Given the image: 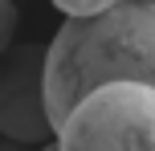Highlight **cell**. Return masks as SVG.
<instances>
[{
	"label": "cell",
	"instance_id": "1",
	"mask_svg": "<svg viewBox=\"0 0 155 151\" xmlns=\"http://www.w3.org/2000/svg\"><path fill=\"white\" fill-rule=\"evenodd\" d=\"M98 82H139L155 90V0L65 16L53 33L41 65L49 119L57 123Z\"/></svg>",
	"mask_w": 155,
	"mask_h": 151
},
{
	"label": "cell",
	"instance_id": "2",
	"mask_svg": "<svg viewBox=\"0 0 155 151\" xmlns=\"http://www.w3.org/2000/svg\"><path fill=\"white\" fill-rule=\"evenodd\" d=\"M53 151H155V90L98 82L53 123Z\"/></svg>",
	"mask_w": 155,
	"mask_h": 151
},
{
	"label": "cell",
	"instance_id": "3",
	"mask_svg": "<svg viewBox=\"0 0 155 151\" xmlns=\"http://www.w3.org/2000/svg\"><path fill=\"white\" fill-rule=\"evenodd\" d=\"M41 65H45V45H16L8 49V61L0 65V135L25 147L53 143V119L45 106Z\"/></svg>",
	"mask_w": 155,
	"mask_h": 151
},
{
	"label": "cell",
	"instance_id": "4",
	"mask_svg": "<svg viewBox=\"0 0 155 151\" xmlns=\"http://www.w3.org/2000/svg\"><path fill=\"white\" fill-rule=\"evenodd\" d=\"M114 4H123V0H53V8L61 16H94V12H106Z\"/></svg>",
	"mask_w": 155,
	"mask_h": 151
},
{
	"label": "cell",
	"instance_id": "5",
	"mask_svg": "<svg viewBox=\"0 0 155 151\" xmlns=\"http://www.w3.org/2000/svg\"><path fill=\"white\" fill-rule=\"evenodd\" d=\"M16 21H21V12H16V0H0V57L12 49Z\"/></svg>",
	"mask_w": 155,
	"mask_h": 151
},
{
	"label": "cell",
	"instance_id": "6",
	"mask_svg": "<svg viewBox=\"0 0 155 151\" xmlns=\"http://www.w3.org/2000/svg\"><path fill=\"white\" fill-rule=\"evenodd\" d=\"M0 151H37V147H25V143H16V139H4V135H0Z\"/></svg>",
	"mask_w": 155,
	"mask_h": 151
},
{
	"label": "cell",
	"instance_id": "7",
	"mask_svg": "<svg viewBox=\"0 0 155 151\" xmlns=\"http://www.w3.org/2000/svg\"><path fill=\"white\" fill-rule=\"evenodd\" d=\"M123 4H147V0H123Z\"/></svg>",
	"mask_w": 155,
	"mask_h": 151
},
{
	"label": "cell",
	"instance_id": "8",
	"mask_svg": "<svg viewBox=\"0 0 155 151\" xmlns=\"http://www.w3.org/2000/svg\"><path fill=\"white\" fill-rule=\"evenodd\" d=\"M37 151H53V143H45V147H37Z\"/></svg>",
	"mask_w": 155,
	"mask_h": 151
}]
</instances>
